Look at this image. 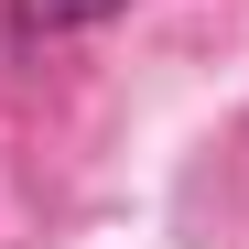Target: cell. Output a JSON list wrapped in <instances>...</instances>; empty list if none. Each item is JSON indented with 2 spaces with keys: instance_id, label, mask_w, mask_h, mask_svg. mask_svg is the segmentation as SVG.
Returning <instances> with one entry per match:
<instances>
[{
  "instance_id": "cell-1",
  "label": "cell",
  "mask_w": 249,
  "mask_h": 249,
  "mask_svg": "<svg viewBox=\"0 0 249 249\" xmlns=\"http://www.w3.org/2000/svg\"><path fill=\"white\" fill-rule=\"evenodd\" d=\"M98 11H119V0H11L22 33H76V22H98Z\"/></svg>"
}]
</instances>
